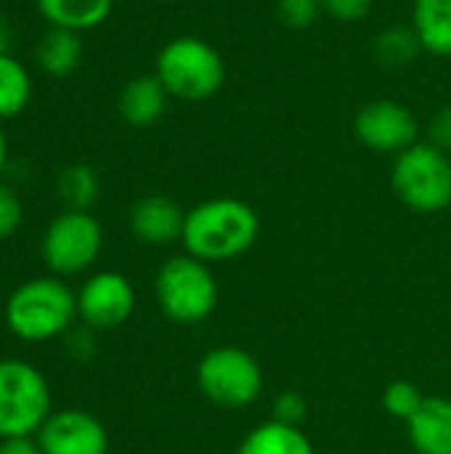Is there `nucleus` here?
<instances>
[{
    "instance_id": "obj_1",
    "label": "nucleus",
    "mask_w": 451,
    "mask_h": 454,
    "mask_svg": "<svg viewBox=\"0 0 451 454\" xmlns=\"http://www.w3.org/2000/svg\"><path fill=\"white\" fill-rule=\"evenodd\" d=\"M258 234L260 218L247 202L234 197H215L186 213L181 239L189 255L205 263H218L247 253Z\"/></svg>"
},
{
    "instance_id": "obj_2",
    "label": "nucleus",
    "mask_w": 451,
    "mask_h": 454,
    "mask_svg": "<svg viewBox=\"0 0 451 454\" xmlns=\"http://www.w3.org/2000/svg\"><path fill=\"white\" fill-rule=\"evenodd\" d=\"M154 74L173 98L205 101L221 90L226 80V67L221 53L207 40L183 35L162 45V51L157 53Z\"/></svg>"
},
{
    "instance_id": "obj_3",
    "label": "nucleus",
    "mask_w": 451,
    "mask_h": 454,
    "mask_svg": "<svg viewBox=\"0 0 451 454\" xmlns=\"http://www.w3.org/2000/svg\"><path fill=\"white\" fill-rule=\"evenodd\" d=\"M77 314V298L74 293L53 279H29L13 290V295L5 303V322L11 333L21 340H51L72 325Z\"/></svg>"
},
{
    "instance_id": "obj_4",
    "label": "nucleus",
    "mask_w": 451,
    "mask_h": 454,
    "mask_svg": "<svg viewBox=\"0 0 451 454\" xmlns=\"http://www.w3.org/2000/svg\"><path fill=\"white\" fill-rule=\"evenodd\" d=\"M391 181L399 200L417 213H441L451 205L449 154L428 141L396 154Z\"/></svg>"
},
{
    "instance_id": "obj_5",
    "label": "nucleus",
    "mask_w": 451,
    "mask_h": 454,
    "mask_svg": "<svg viewBox=\"0 0 451 454\" xmlns=\"http://www.w3.org/2000/svg\"><path fill=\"white\" fill-rule=\"evenodd\" d=\"M157 301L170 322L199 325L218 306V282L205 261L178 255L157 274Z\"/></svg>"
},
{
    "instance_id": "obj_6",
    "label": "nucleus",
    "mask_w": 451,
    "mask_h": 454,
    "mask_svg": "<svg viewBox=\"0 0 451 454\" xmlns=\"http://www.w3.org/2000/svg\"><path fill=\"white\" fill-rule=\"evenodd\" d=\"M51 418L45 378L21 359L0 362V439L32 436Z\"/></svg>"
},
{
    "instance_id": "obj_7",
    "label": "nucleus",
    "mask_w": 451,
    "mask_h": 454,
    "mask_svg": "<svg viewBox=\"0 0 451 454\" xmlns=\"http://www.w3.org/2000/svg\"><path fill=\"white\" fill-rule=\"evenodd\" d=\"M197 383L205 399L223 410L250 407L263 391V372L253 354L237 346H221L205 354L197 367Z\"/></svg>"
},
{
    "instance_id": "obj_8",
    "label": "nucleus",
    "mask_w": 451,
    "mask_h": 454,
    "mask_svg": "<svg viewBox=\"0 0 451 454\" xmlns=\"http://www.w3.org/2000/svg\"><path fill=\"white\" fill-rule=\"evenodd\" d=\"M101 245V223L88 210H66L45 229L43 258L56 274H80L98 258Z\"/></svg>"
},
{
    "instance_id": "obj_9",
    "label": "nucleus",
    "mask_w": 451,
    "mask_h": 454,
    "mask_svg": "<svg viewBox=\"0 0 451 454\" xmlns=\"http://www.w3.org/2000/svg\"><path fill=\"white\" fill-rule=\"evenodd\" d=\"M354 133L359 144L377 154H401L417 144V117L393 98H375L356 112Z\"/></svg>"
},
{
    "instance_id": "obj_10",
    "label": "nucleus",
    "mask_w": 451,
    "mask_h": 454,
    "mask_svg": "<svg viewBox=\"0 0 451 454\" xmlns=\"http://www.w3.org/2000/svg\"><path fill=\"white\" fill-rule=\"evenodd\" d=\"M136 306V293L130 282L122 274L101 271L90 277L80 295H77V311L80 317L96 327V330H114L128 322Z\"/></svg>"
},
{
    "instance_id": "obj_11",
    "label": "nucleus",
    "mask_w": 451,
    "mask_h": 454,
    "mask_svg": "<svg viewBox=\"0 0 451 454\" xmlns=\"http://www.w3.org/2000/svg\"><path fill=\"white\" fill-rule=\"evenodd\" d=\"M43 454H106L109 436L104 426L82 410H61L37 431Z\"/></svg>"
},
{
    "instance_id": "obj_12",
    "label": "nucleus",
    "mask_w": 451,
    "mask_h": 454,
    "mask_svg": "<svg viewBox=\"0 0 451 454\" xmlns=\"http://www.w3.org/2000/svg\"><path fill=\"white\" fill-rule=\"evenodd\" d=\"M186 213L170 197L152 194L133 205L130 210V229L146 245H170L173 239L183 237Z\"/></svg>"
},
{
    "instance_id": "obj_13",
    "label": "nucleus",
    "mask_w": 451,
    "mask_h": 454,
    "mask_svg": "<svg viewBox=\"0 0 451 454\" xmlns=\"http://www.w3.org/2000/svg\"><path fill=\"white\" fill-rule=\"evenodd\" d=\"M167 98H170V93L159 82L157 74H141V77H133L120 90L117 109H120V117L128 125H133V128H149V125H154L165 114Z\"/></svg>"
},
{
    "instance_id": "obj_14",
    "label": "nucleus",
    "mask_w": 451,
    "mask_h": 454,
    "mask_svg": "<svg viewBox=\"0 0 451 454\" xmlns=\"http://www.w3.org/2000/svg\"><path fill=\"white\" fill-rule=\"evenodd\" d=\"M409 442L420 454H451V402L425 396L417 415L407 423Z\"/></svg>"
},
{
    "instance_id": "obj_15",
    "label": "nucleus",
    "mask_w": 451,
    "mask_h": 454,
    "mask_svg": "<svg viewBox=\"0 0 451 454\" xmlns=\"http://www.w3.org/2000/svg\"><path fill=\"white\" fill-rule=\"evenodd\" d=\"M412 29L423 51L451 59V0H415Z\"/></svg>"
},
{
    "instance_id": "obj_16",
    "label": "nucleus",
    "mask_w": 451,
    "mask_h": 454,
    "mask_svg": "<svg viewBox=\"0 0 451 454\" xmlns=\"http://www.w3.org/2000/svg\"><path fill=\"white\" fill-rule=\"evenodd\" d=\"M35 3L51 27L85 32L109 19L114 0H35Z\"/></svg>"
},
{
    "instance_id": "obj_17",
    "label": "nucleus",
    "mask_w": 451,
    "mask_h": 454,
    "mask_svg": "<svg viewBox=\"0 0 451 454\" xmlns=\"http://www.w3.org/2000/svg\"><path fill=\"white\" fill-rule=\"evenodd\" d=\"M35 56H37V67L48 77H69L80 67V61H82V40H80V32L51 27L43 35V40L37 43Z\"/></svg>"
},
{
    "instance_id": "obj_18",
    "label": "nucleus",
    "mask_w": 451,
    "mask_h": 454,
    "mask_svg": "<svg viewBox=\"0 0 451 454\" xmlns=\"http://www.w3.org/2000/svg\"><path fill=\"white\" fill-rule=\"evenodd\" d=\"M237 454H314V447L300 428L268 420L255 426L242 439Z\"/></svg>"
},
{
    "instance_id": "obj_19",
    "label": "nucleus",
    "mask_w": 451,
    "mask_h": 454,
    "mask_svg": "<svg viewBox=\"0 0 451 454\" xmlns=\"http://www.w3.org/2000/svg\"><path fill=\"white\" fill-rule=\"evenodd\" d=\"M32 98V77L11 53H0V120H11L27 109Z\"/></svg>"
},
{
    "instance_id": "obj_20",
    "label": "nucleus",
    "mask_w": 451,
    "mask_h": 454,
    "mask_svg": "<svg viewBox=\"0 0 451 454\" xmlns=\"http://www.w3.org/2000/svg\"><path fill=\"white\" fill-rule=\"evenodd\" d=\"M423 45L412 27H388L375 37V56L385 67H404L420 56Z\"/></svg>"
},
{
    "instance_id": "obj_21",
    "label": "nucleus",
    "mask_w": 451,
    "mask_h": 454,
    "mask_svg": "<svg viewBox=\"0 0 451 454\" xmlns=\"http://www.w3.org/2000/svg\"><path fill=\"white\" fill-rule=\"evenodd\" d=\"M58 194L69 210H88L98 197V176L90 165H69L58 176Z\"/></svg>"
},
{
    "instance_id": "obj_22",
    "label": "nucleus",
    "mask_w": 451,
    "mask_h": 454,
    "mask_svg": "<svg viewBox=\"0 0 451 454\" xmlns=\"http://www.w3.org/2000/svg\"><path fill=\"white\" fill-rule=\"evenodd\" d=\"M423 402H425V396H423L420 388H417L415 383H409V380H396V383H391V386L385 388V394H383V407H385L393 418H399V420H404V423H409V420L417 415V410L423 407Z\"/></svg>"
},
{
    "instance_id": "obj_23",
    "label": "nucleus",
    "mask_w": 451,
    "mask_h": 454,
    "mask_svg": "<svg viewBox=\"0 0 451 454\" xmlns=\"http://www.w3.org/2000/svg\"><path fill=\"white\" fill-rule=\"evenodd\" d=\"M276 13L290 29H308L316 24L322 11V0H276Z\"/></svg>"
},
{
    "instance_id": "obj_24",
    "label": "nucleus",
    "mask_w": 451,
    "mask_h": 454,
    "mask_svg": "<svg viewBox=\"0 0 451 454\" xmlns=\"http://www.w3.org/2000/svg\"><path fill=\"white\" fill-rule=\"evenodd\" d=\"M372 3L375 0H322V11L332 16L335 21L354 24V21H362L372 11Z\"/></svg>"
},
{
    "instance_id": "obj_25",
    "label": "nucleus",
    "mask_w": 451,
    "mask_h": 454,
    "mask_svg": "<svg viewBox=\"0 0 451 454\" xmlns=\"http://www.w3.org/2000/svg\"><path fill=\"white\" fill-rule=\"evenodd\" d=\"M21 215L24 210H21L16 192L8 186H0V239L16 234V229L21 226Z\"/></svg>"
},
{
    "instance_id": "obj_26",
    "label": "nucleus",
    "mask_w": 451,
    "mask_h": 454,
    "mask_svg": "<svg viewBox=\"0 0 451 454\" xmlns=\"http://www.w3.org/2000/svg\"><path fill=\"white\" fill-rule=\"evenodd\" d=\"M306 418V402L300 394L295 391H284L274 399V418L276 423H284V426H295Z\"/></svg>"
},
{
    "instance_id": "obj_27",
    "label": "nucleus",
    "mask_w": 451,
    "mask_h": 454,
    "mask_svg": "<svg viewBox=\"0 0 451 454\" xmlns=\"http://www.w3.org/2000/svg\"><path fill=\"white\" fill-rule=\"evenodd\" d=\"M428 144H433V146H439L441 152H451V104L447 106H441L436 114H433V120H431V125H428Z\"/></svg>"
},
{
    "instance_id": "obj_28",
    "label": "nucleus",
    "mask_w": 451,
    "mask_h": 454,
    "mask_svg": "<svg viewBox=\"0 0 451 454\" xmlns=\"http://www.w3.org/2000/svg\"><path fill=\"white\" fill-rule=\"evenodd\" d=\"M0 454H43V450L29 436H21V439H3Z\"/></svg>"
},
{
    "instance_id": "obj_29",
    "label": "nucleus",
    "mask_w": 451,
    "mask_h": 454,
    "mask_svg": "<svg viewBox=\"0 0 451 454\" xmlns=\"http://www.w3.org/2000/svg\"><path fill=\"white\" fill-rule=\"evenodd\" d=\"M8 24H5V19L0 16V53H8Z\"/></svg>"
},
{
    "instance_id": "obj_30",
    "label": "nucleus",
    "mask_w": 451,
    "mask_h": 454,
    "mask_svg": "<svg viewBox=\"0 0 451 454\" xmlns=\"http://www.w3.org/2000/svg\"><path fill=\"white\" fill-rule=\"evenodd\" d=\"M5 162H8V141H5V133H3V128H0V173H3V168H5Z\"/></svg>"
}]
</instances>
